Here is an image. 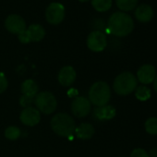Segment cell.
<instances>
[{"label": "cell", "mask_w": 157, "mask_h": 157, "mask_svg": "<svg viewBox=\"0 0 157 157\" xmlns=\"http://www.w3.org/2000/svg\"><path fill=\"white\" fill-rule=\"evenodd\" d=\"M134 28L132 18L125 12L113 13L107 23L109 33L117 37H124L128 35Z\"/></svg>", "instance_id": "1"}, {"label": "cell", "mask_w": 157, "mask_h": 157, "mask_svg": "<svg viewBox=\"0 0 157 157\" xmlns=\"http://www.w3.org/2000/svg\"><path fill=\"white\" fill-rule=\"evenodd\" d=\"M51 128L56 134L69 138L75 132L76 124L72 117L65 113H59L51 119Z\"/></svg>", "instance_id": "2"}, {"label": "cell", "mask_w": 157, "mask_h": 157, "mask_svg": "<svg viewBox=\"0 0 157 157\" xmlns=\"http://www.w3.org/2000/svg\"><path fill=\"white\" fill-rule=\"evenodd\" d=\"M111 98V90L109 85L105 82H94L89 91V100L91 104L97 107L105 106Z\"/></svg>", "instance_id": "3"}, {"label": "cell", "mask_w": 157, "mask_h": 157, "mask_svg": "<svg viewBox=\"0 0 157 157\" xmlns=\"http://www.w3.org/2000/svg\"><path fill=\"white\" fill-rule=\"evenodd\" d=\"M138 81L135 75H133L131 72H123L119 74L114 82V91L116 94L121 96H126L130 94L132 92L135 91L137 88Z\"/></svg>", "instance_id": "4"}, {"label": "cell", "mask_w": 157, "mask_h": 157, "mask_svg": "<svg viewBox=\"0 0 157 157\" xmlns=\"http://www.w3.org/2000/svg\"><path fill=\"white\" fill-rule=\"evenodd\" d=\"M34 104L39 112L43 114L49 115L56 111L57 106V102L53 94L49 92H42L39 93L35 96Z\"/></svg>", "instance_id": "5"}, {"label": "cell", "mask_w": 157, "mask_h": 157, "mask_svg": "<svg viewBox=\"0 0 157 157\" xmlns=\"http://www.w3.org/2000/svg\"><path fill=\"white\" fill-rule=\"evenodd\" d=\"M65 8L60 3H51L45 10V19L52 25L60 24L65 19Z\"/></svg>", "instance_id": "6"}, {"label": "cell", "mask_w": 157, "mask_h": 157, "mask_svg": "<svg viewBox=\"0 0 157 157\" xmlns=\"http://www.w3.org/2000/svg\"><path fill=\"white\" fill-rule=\"evenodd\" d=\"M107 45V39L102 31L92 32L87 38V46L94 52H101Z\"/></svg>", "instance_id": "7"}, {"label": "cell", "mask_w": 157, "mask_h": 157, "mask_svg": "<svg viewBox=\"0 0 157 157\" xmlns=\"http://www.w3.org/2000/svg\"><path fill=\"white\" fill-rule=\"evenodd\" d=\"M91 102L88 98L83 96L76 97L71 104L72 113L77 117H85L91 112Z\"/></svg>", "instance_id": "8"}, {"label": "cell", "mask_w": 157, "mask_h": 157, "mask_svg": "<svg viewBox=\"0 0 157 157\" xmlns=\"http://www.w3.org/2000/svg\"><path fill=\"white\" fill-rule=\"evenodd\" d=\"M5 27L10 33L13 34H20L26 30V22L20 15L12 14L6 19Z\"/></svg>", "instance_id": "9"}, {"label": "cell", "mask_w": 157, "mask_h": 157, "mask_svg": "<svg viewBox=\"0 0 157 157\" xmlns=\"http://www.w3.org/2000/svg\"><path fill=\"white\" fill-rule=\"evenodd\" d=\"M156 77V70L152 65H142L137 71V81L142 84H150L153 82Z\"/></svg>", "instance_id": "10"}, {"label": "cell", "mask_w": 157, "mask_h": 157, "mask_svg": "<svg viewBox=\"0 0 157 157\" xmlns=\"http://www.w3.org/2000/svg\"><path fill=\"white\" fill-rule=\"evenodd\" d=\"M20 118H21V121L25 126L33 127L40 122L41 115H40V112L38 111V109L31 106V107H27L21 111Z\"/></svg>", "instance_id": "11"}, {"label": "cell", "mask_w": 157, "mask_h": 157, "mask_svg": "<svg viewBox=\"0 0 157 157\" xmlns=\"http://www.w3.org/2000/svg\"><path fill=\"white\" fill-rule=\"evenodd\" d=\"M58 82L65 87L70 86L76 80V71L71 66L62 67L58 73Z\"/></svg>", "instance_id": "12"}, {"label": "cell", "mask_w": 157, "mask_h": 157, "mask_svg": "<svg viewBox=\"0 0 157 157\" xmlns=\"http://www.w3.org/2000/svg\"><path fill=\"white\" fill-rule=\"evenodd\" d=\"M135 17L140 22H148L153 17V10L147 4H141L135 10Z\"/></svg>", "instance_id": "13"}, {"label": "cell", "mask_w": 157, "mask_h": 157, "mask_svg": "<svg viewBox=\"0 0 157 157\" xmlns=\"http://www.w3.org/2000/svg\"><path fill=\"white\" fill-rule=\"evenodd\" d=\"M95 130L92 124L90 123H82L78 127H76L75 128V134L77 138L81 139V140H89L91 139Z\"/></svg>", "instance_id": "14"}, {"label": "cell", "mask_w": 157, "mask_h": 157, "mask_svg": "<svg viewBox=\"0 0 157 157\" xmlns=\"http://www.w3.org/2000/svg\"><path fill=\"white\" fill-rule=\"evenodd\" d=\"M27 32L29 33L31 42H40L45 36V30L40 24H32L28 27Z\"/></svg>", "instance_id": "15"}, {"label": "cell", "mask_w": 157, "mask_h": 157, "mask_svg": "<svg viewBox=\"0 0 157 157\" xmlns=\"http://www.w3.org/2000/svg\"><path fill=\"white\" fill-rule=\"evenodd\" d=\"M94 116L99 120H109L116 116V109L112 105H105L94 110Z\"/></svg>", "instance_id": "16"}, {"label": "cell", "mask_w": 157, "mask_h": 157, "mask_svg": "<svg viewBox=\"0 0 157 157\" xmlns=\"http://www.w3.org/2000/svg\"><path fill=\"white\" fill-rule=\"evenodd\" d=\"M21 92L23 95L35 97L38 94V85L33 80H26L21 85Z\"/></svg>", "instance_id": "17"}, {"label": "cell", "mask_w": 157, "mask_h": 157, "mask_svg": "<svg viewBox=\"0 0 157 157\" xmlns=\"http://www.w3.org/2000/svg\"><path fill=\"white\" fill-rule=\"evenodd\" d=\"M94 9L98 12H105L110 10L112 0H92Z\"/></svg>", "instance_id": "18"}, {"label": "cell", "mask_w": 157, "mask_h": 157, "mask_svg": "<svg viewBox=\"0 0 157 157\" xmlns=\"http://www.w3.org/2000/svg\"><path fill=\"white\" fill-rule=\"evenodd\" d=\"M135 96L140 101H147L151 97V90L146 86H138L135 89Z\"/></svg>", "instance_id": "19"}, {"label": "cell", "mask_w": 157, "mask_h": 157, "mask_svg": "<svg viewBox=\"0 0 157 157\" xmlns=\"http://www.w3.org/2000/svg\"><path fill=\"white\" fill-rule=\"evenodd\" d=\"M117 6L122 11H130L138 4V0H116Z\"/></svg>", "instance_id": "20"}, {"label": "cell", "mask_w": 157, "mask_h": 157, "mask_svg": "<svg viewBox=\"0 0 157 157\" xmlns=\"http://www.w3.org/2000/svg\"><path fill=\"white\" fill-rule=\"evenodd\" d=\"M145 130L150 135H157V117H150L145 121Z\"/></svg>", "instance_id": "21"}, {"label": "cell", "mask_w": 157, "mask_h": 157, "mask_svg": "<svg viewBox=\"0 0 157 157\" xmlns=\"http://www.w3.org/2000/svg\"><path fill=\"white\" fill-rule=\"evenodd\" d=\"M5 136L10 140H15L21 136V129L17 127L11 126L5 130Z\"/></svg>", "instance_id": "22"}, {"label": "cell", "mask_w": 157, "mask_h": 157, "mask_svg": "<svg viewBox=\"0 0 157 157\" xmlns=\"http://www.w3.org/2000/svg\"><path fill=\"white\" fill-rule=\"evenodd\" d=\"M35 97H31V96H27V95H22L20 99V103L21 105L27 108V107H31V105L33 103H34Z\"/></svg>", "instance_id": "23"}, {"label": "cell", "mask_w": 157, "mask_h": 157, "mask_svg": "<svg viewBox=\"0 0 157 157\" xmlns=\"http://www.w3.org/2000/svg\"><path fill=\"white\" fill-rule=\"evenodd\" d=\"M130 157H149V156H148V152L144 149L136 148L131 151Z\"/></svg>", "instance_id": "24"}, {"label": "cell", "mask_w": 157, "mask_h": 157, "mask_svg": "<svg viewBox=\"0 0 157 157\" xmlns=\"http://www.w3.org/2000/svg\"><path fill=\"white\" fill-rule=\"evenodd\" d=\"M8 86H9V82L7 78L3 74L0 73V94L4 93L7 90Z\"/></svg>", "instance_id": "25"}, {"label": "cell", "mask_w": 157, "mask_h": 157, "mask_svg": "<svg viewBox=\"0 0 157 157\" xmlns=\"http://www.w3.org/2000/svg\"><path fill=\"white\" fill-rule=\"evenodd\" d=\"M18 36H19L20 42L22 43V44H28V43L31 42V39H30L29 33H28V32H27V29H26L24 32L21 33L20 34H18Z\"/></svg>", "instance_id": "26"}, {"label": "cell", "mask_w": 157, "mask_h": 157, "mask_svg": "<svg viewBox=\"0 0 157 157\" xmlns=\"http://www.w3.org/2000/svg\"><path fill=\"white\" fill-rule=\"evenodd\" d=\"M95 22H96V24H95L94 26H98L96 31H100L101 29H103V28L105 27V23H104V21H102V19H98Z\"/></svg>", "instance_id": "27"}, {"label": "cell", "mask_w": 157, "mask_h": 157, "mask_svg": "<svg viewBox=\"0 0 157 157\" xmlns=\"http://www.w3.org/2000/svg\"><path fill=\"white\" fill-rule=\"evenodd\" d=\"M149 157H157V148L151 149V151L148 152Z\"/></svg>", "instance_id": "28"}, {"label": "cell", "mask_w": 157, "mask_h": 157, "mask_svg": "<svg viewBox=\"0 0 157 157\" xmlns=\"http://www.w3.org/2000/svg\"><path fill=\"white\" fill-rule=\"evenodd\" d=\"M153 90L157 93V75H156L154 81H153Z\"/></svg>", "instance_id": "29"}, {"label": "cell", "mask_w": 157, "mask_h": 157, "mask_svg": "<svg viewBox=\"0 0 157 157\" xmlns=\"http://www.w3.org/2000/svg\"><path fill=\"white\" fill-rule=\"evenodd\" d=\"M81 2H88V1H90V0H80Z\"/></svg>", "instance_id": "30"}, {"label": "cell", "mask_w": 157, "mask_h": 157, "mask_svg": "<svg viewBox=\"0 0 157 157\" xmlns=\"http://www.w3.org/2000/svg\"><path fill=\"white\" fill-rule=\"evenodd\" d=\"M120 157H123V156H120Z\"/></svg>", "instance_id": "31"}]
</instances>
